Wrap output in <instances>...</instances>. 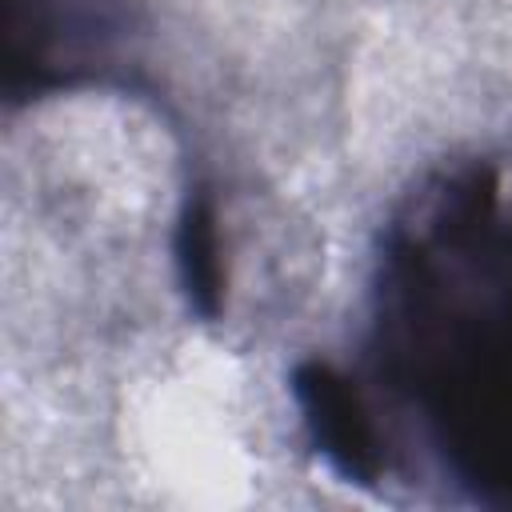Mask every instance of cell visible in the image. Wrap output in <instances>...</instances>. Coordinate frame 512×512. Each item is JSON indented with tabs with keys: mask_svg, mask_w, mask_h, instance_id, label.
<instances>
[{
	"mask_svg": "<svg viewBox=\"0 0 512 512\" xmlns=\"http://www.w3.org/2000/svg\"><path fill=\"white\" fill-rule=\"evenodd\" d=\"M312 392V424H316V436L324 440V452L348 468V472H364L368 468V440H364V428H356L348 416V400L336 384H328L324 376H316V384L308 388Z\"/></svg>",
	"mask_w": 512,
	"mask_h": 512,
	"instance_id": "obj_1",
	"label": "cell"
}]
</instances>
